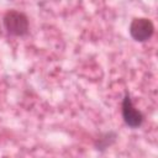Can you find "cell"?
Masks as SVG:
<instances>
[{"label":"cell","instance_id":"1","mask_svg":"<svg viewBox=\"0 0 158 158\" xmlns=\"http://www.w3.org/2000/svg\"><path fill=\"white\" fill-rule=\"evenodd\" d=\"M2 23L7 33L12 36H25L28 32V19L21 11H7L2 19Z\"/></svg>","mask_w":158,"mask_h":158},{"label":"cell","instance_id":"3","mask_svg":"<svg viewBox=\"0 0 158 158\" xmlns=\"http://www.w3.org/2000/svg\"><path fill=\"white\" fill-rule=\"evenodd\" d=\"M122 117H123V121L127 126L132 127V128H137L139 127L142 123H143V114L136 109L133 106V102H132V99L128 93L125 94L123 96V100H122Z\"/></svg>","mask_w":158,"mask_h":158},{"label":"cell","instance_id":"2","mask_svg":"<svg viewBox=\"0 0 158 158\" xmlns=\"http://www.w3.org/2000/svg\"><path fill=\"white\" fill-rule=\"evenodd\" d=\"M154 32V26L149 19L136 17L130 25V35L135 41L144 42L152 37Z\"/></svg>","mask_w":158,"mask_h":158}]
</instances>
